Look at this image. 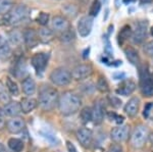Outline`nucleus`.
Masks as SVG:
<instances>
[{
  "label": "nucleus",
  "instance_id": "nucleus-18",
  "mask_svg": "<svg viewBox=\"0 0 153 152\" xmlns=\"http://www.w3.org/2000/svg\"><path fill=\"white\" fill-rule=\"evenodd\" d=\"M12 75L16 78V79H25L27 78V65L25 62V59L23 58H19L16 60L12 67Z\"/></svg>",
  "mask_w": 153,
  "mask_h": 152
},
{
  "label": "nucleus",
  "instance_id": "nucleus-43",
  "mask_svg": "<svg viewBox=\"0 0 153 152\" xmlns=\"http://www.w3.org/2000/svg\"><path fill=\"white\" fill-rule=\"evenodd\" d=\"M66 148H68V152H78V150H76V146L74 145L71 142H70V141H66Z\"/></svg>",
  "mask_w": 153,
  "mask_h": 152
},
{
  "label": "nucleus",
  "instance_id": "nucleus-6",
  "mask_svg": "<svg viewBox=\"0 0 153 152\" xmlns=\"http://www.w3.org/2000/svg\"><path fill=\"white\" fill-rule=\"evenodd\" d=\"M140 88L144 96H153V80L147 68H143L140 72Z\"/></svg>",
  "mask_w": 153,
  "mask_h": 152
},
{
  "label": "nucleus",
  "instance_id": "nucleus-7",
  "mask_svg": "<svg viewBox=\"0 0 153 152\" xmlns=\"http://www.w3.org/2000/svg\"><path fill=\"white\" fill-rule=\"evenodd\" d=\"M48 60H49V55L47 53H36L35 55L32 57L31 59V63L33 65V67L35 68L36 73L38 75H40L45 70L46 67L48 65Z\"/></svg>",
  "mask_w": 153,
  "mask_h": 152
},
{
  "label": "nucleus",
  "instance_id": "nucleus-38",
  "mask_svg": "<svg viewBox=\"0 0 153 152\" xmlns=\"http://www.w3.org/2000/svg\"><path fill=\"white\" fill-rule=\"evenodd\" d=\"M36 22L39 24H41L42 27H45L46 24L49 23V13L47 12H40L38 14V16L36 18Z\"/></svg>",
  "mask_w": 153,
  "mask_h": 152
},
{
  "label": "nucleus",
  "instance_id": "nucleus-15",
  "mask_svg": "<svg viewBox=\"0 0 153 152\" xmlns=\"http://www.w3.org/2000/svg\"><path fill=\"white\" fill-rule=\"evenodd\" d=\"M76 139L80 142V144L85 148H89L93 141V134L92 131L87 128H81L76 131Z\"/></svg>",
  "mask_w": 153,
  "mask_h": 152
},
{
  "label": "nucleus",
  "instance_id": "nucleus-28",
  "mask_svg": "<svg viewBox=\"0 0 153 152\" xmlns=\"http://www.w3.org/2000/svg\"><path fill=\"white\" fill-rule=\"evenodd\" d=\"M8 147L14 152H22L24 149V142L21 139L11 138L8 140Z\"/></svg>",
  "mask_w": 153,
  "mask_h": 152
},
{
  "label": "nucleus",
  "instance_id": "nucleus-26",
  "mask_svg": "<svg viewBox=\"0 0 153 152\" xmlns=\"http://www.w3.org/2000/svg\"><path fill=\"white\" fill-rule=\"evenodd\" d=\"M38 35H39V38H40V41L47 43V42H50L53 39V31L48 28L43 27V28L39 29Z\"/></svg>",
  "mask_w": 153,
  "mask_h": 152
},
{
  "label": "nucleus",
  "instance_id": "nucleus-9",
  "mask_svg": "<svg viewBox=\"0 0 153 152\" xmlns=\"http://www.w3.org/2000/svg\"><path fill=\"white\" fill-rule=\"evenodd\" d=\"M147 28H148V23L146 21L138 22L136 24L135 31L132 35L133 42L135 44H141L147 37V31H148Z\"/></svg>",
  "mask_w": 153,
  "mask_h": 152
},
{
  "label": "nucleus",
  "instance_id": "nucleus-8",
  "mask_svg": "<svg viewBox=\"0 0 153 152\" xmlns=\"http://www.w3.org/2000/svg\"><path fill=\"white\" fill-rule=\"evenodd\" d=\"M93 73V68L90 65H79L73 68L71 70V77L76 81H83L90 77Z\"/></svg>",
  "mask_w": 153,
  "mask_h": 152
},
{
  "label": "nucleus",
  "instance_id": "nucleus-36",
  "mask_svg": "<svg viewBox=\"0 0 153 152\" xmlns=\"http://www.w3.org/2000/svg\"><path fill=\"white\" fill-rule=\"evenodd\" d=\"M143 116L146 119L153 121V102H149L145 105L144 110H143Z\"/></svg>",
  "mask_w": 153,
  "mask_h": 152
},
{
  "label": "nucleus",
  "instance_id": "nucleus-22",
  "mask_svg": "<svg viewBox=\"0 0 153 152\" xmlns=\"http://www.w3.org/2000/svg\"><path fill=\"white\" fill-rule=\"evenodd\" d=\"M22 90L26 95L32 96L36 92V83L32 77H27L22 81Z\"/></svg>",
  "mask_w": 153,
  "mask_h": 152
},
{
  "label": "nucleus",
  "instance_id": "nucleus-31",
  "mask_svg": "<svg viewBox=\"0 0 153 152\" xmlns=\"http://www.w3.org/2000/svg\"><path fill=\"white\" fill-rule=\"evenodd\" d=\"M80 119L83 124H88L92 121V108L91 107H84L80 112Z\"/></svg>",
  "mask_w": 153,
  "mask_h": 152
},
{
  "label": "nucleus",
  "instance_id": "nucleus-12",
  "mask_svg": "<svg viewBox=\"0 0 153 152\" xmlns=\"http://www.w3.org/2000/svg\"><path fill=\"white\" fill-rule=\"evenodd\" d=\"M6 128L10 134H19L26 128V122H25L23 117L21 116L11 117L6 122Z\"/></svg>",
  "mask_w": 153,
  "mask_h": 152
},
{
  "label": "nucleus",
  "instance_id": "nucleus-39",
  "mask_svg": "<svg viewBox=\"0 0 153 152\" xmlns=\"http://www.w3.org/2000/svg\"><path fill=\"white\" fill-rule=\"evenodd\" d=\"M106 116H107V117L110 119V121H113L118 125L123 124V122H124V117H123L122 116H118V114H117L115 112L108 111L107 113H106Z\"/></svg>",
  "mask_w": 153,
  "mask_h": 152
},
{
  "label": "nucleus",
  "instance_id": "nucleus-29",
  "mask_svg": "<svg viewBox=\"0 0 153 152\" xmlns=\"http://www.w3.org/2000/svg\"><path fill=\"white\" fill-rule=\"evenodd\" d=\"M11 56V48L8 43L2 42L0 43V59L6 60Z\"/></svg>",
  "mask_w": 153,
  "mask_h": 152
},
{
  "label": "nucleus",
  "instance_id": "nucleus-5",
  "mask_svg": "<svg viewBox=\"0 0 153 152\" xmlns=\"http://www.w3.org/2000/svg\"><path fill=\"white\" fill-rule=\"evenodd\" d=\"M148 137H149L148 128L146 126L140 125V126L136 127L133 131L132 136H131V144L134 148H142L146 143Z\"/></svg>",
  "mask_w": 153,
  "mask_h": 152
},
{
  "label": "nucleus",
  "instance_id": "nucleus-33",
  "mask_svg": "<svg viewBox=\"0 0 153 152\" xmlns=\"http://www.w3.org/2000/svg\"><path fill=\"white\" fill-rule=\"evenodd\" d=\"M76 36H75V33H74L73 29H68V31L63 32L61 33L60 35V41L63 43H71L75 40Z\"/></svg>",
  "mask_w": 153,
  "mask_h": 152
},
{
  "label": "nucleus",
  "instance_id": "nucleus-11",
  "mask_svg": "<svg viewBox=\"0 0 153 152\" xmlns=\"http://www.w3.org/2000/svg\"><path fill=\"white\" fill-rule=\"evenodd\" d=\"M24 34V43L29 49L35 48L40 42L38 32L34 29H27L23 32Z\"/></svg>",
  "mask_w": 153,
  "mask_h": 152
},
{
  "label": "nucleus",
  "instance_id": "nucleus-49",
  "mask_svg": "<svg viewBox=\"0 0 153 152\" xmlns=\"http://www.w3.org/2000/svg\"><path fill=\"white\" fill-rule=\"evenodd\" d=\"M150 33H151V35L153 36V27H152L151 29H150Z\"/></svg>",
  "mask_w": 153,
  "mask_h": 152
},
{
  "label": "nucleus",
  "instance_id": "nucleus-25",
  "mask_svg": "<svg viewBox=\"0 0 153 152\" xmlns=\"http://www.w3.org/2000/svg\"><path fill=\"white\" fill-rule=\"evenodd\" d=\"M9 41L13 45H21L24 41V34L19 30H12L8 33Z\"/></svg>",
  "mask_w": 153,
  "mask_h": 152
},
{
  "label": "nucleus",
  "instance_id": "nucleus-19",
  "mask_svg": "<svg viewBox=\"0 0 153 152\" xmlns=\"http://www.w3.org/2000/svg\"><path fill=\"white\" fill-rule=\"evenodd\" d=\"M136 87H137V85H136L134 81L126 80L120 84L118 88L117 89V93L120 95H123V96H128V95H131L135 91Z\"/></svg>",
  "mask_w": 153,
  "mask_h": 152
},
{
  "label": "nucleus",
  "instance_id": "nucleus-17",
  "mask_svg": "<svg viewBox=\"0 0 153 152\" xmlns=\"http://www.w3.org/2000/svg\"><path fill=\"white\" fill-rule=\"evenodd\" d=\"M3 112L5 113L6 116L9 117H16L19 116L21 114L22 111V106H21V102L18 101H10L8 103L4 104L3 106Z\"/></svg>",
  "mask_w": 153,
  "mask_h": 152
},
{
  "label": "nucleus",
  "instance_id": "nucleus-23",
  "mask_svg": "<svg viewBox=\"0 0 153 152\" xmlns=\"http://www.w3.org/2000/svg\"><path fill=\"white\" fill-rule=\"evenodd\" d=\"M125 54L127 56L128 60L130 61L132 65H138L140 63V56L138 54L137 50L133 47H127L125 49Z\"/></svg>",
  "mask_w": 153,
  "mask_h": 152
},
{
  "label": "nucleus",
  "instance_id": "nucleus-14",
  "mask_svg": "<svg viewBox=\"0 0 153 152\" xmlns=\"http://www.w3.org/2000/svg\"><path fill=\"white\" fill-rule=\"evenodd\" d=\"M51 28H52V31L58 32V33L61 34L63 32L68 31V29H71V24L65 16H55L51 21Z\"/></svg>",
  "mask_w": 153,
  "mask_h": 152
},
{
  "label": "nucleus",
  "instance_id": "nucleus-10",
  "mask_svg": "<svg viewBox=\"0 0 153 152\" xmlns=\"http://www.w3.org/2000/svg\"><path fill=\"white\" fill-rule=\"evenodd\" d=\"M130 134V128L127 125H123V126H118L117 128H113L110 132V138L115 143H120V142L126 141L129 137Z\"/></svg>",
  "mask_w": 153,
  "mask_h": 152
},
{
  "label": "nucleus",
  "instance_id": "nucleus-24",
  "mask_svg": "<svg viewBox=\"0 0 153 152\" xmlns=\"http://www.w3.org/2000/svg\"><path fill=\"white\" fill-rule=\"evenodd\" d=\"M62 12L65 13V18H76L79 13V7L76 5V4H73V3H65L62 5Z\"/></svg>",
  "mask_w": 153,
  "mask_h": 152
},
{
  "label": "nucleus",
  "instance_id": "nucleus-2",
  "mask_svg": "<svg viewBox=\"0 0 153 152\" xmlns=\"http://www.w3.org/2000/svg\"><path fill=\"white\" fill-rule=\"evenodd\" d=\"M31 16V9L25 4H19L13 6L8 13L3 16L1 22L4 26H14L28 21Z\"/></svg>",
  "mask_w": 153,
  "mask_h": 152
},
{
  "label": "nucleus",
  "instance_id": "nucleus-35",
  "mask_svg": "<svg viewBox=\"0 0 153 152\" xmlns=\"http://www.w3.org/2000/svg\"><path fill=\"white\" fill-rule=\"evenodd\" d=\"M100 9H101V2L99 0H93L92 4H91V6H90V9H89V14H90V16H92V18L97 16Z\"/></svg>",
  "mask_w": 153,
  "mask_h": 152
},
{
  "label": "nucleus",
  "instance_id": "nucleus-34",
  "mask_svg": "<svg viewBox=\"0 0 153 152\" xmlns=\"http://www.w3.org/2000/svg\"><path fill=\"white\" fill-rule=\"evenodd\" d=\"M10 93L8 92L6 86H3L2 84H0V101L3 102L4 104L10 102Z\"/></svg>",
  "mask_w": 153,
  "mask_h": 152
},
{
  "label": "nucleus",
  "instance_id": "nucleus-32",
  "mask_svg": "<svg viewBox=\"0 0 153 152\" xmlns=\"http://www.w3.org/2000/svg\"><path fill=\"white\" fill-rule=\"evenodd\" d=\"M13 7L12 0H0V16H5Z\"/></svg>",
  "mask_w": 153,
  "mask_h": 152
},
{
  "label": "nucleus",
  "instance_id": "nucleus-40",
  "mask_svg": "<svg viewBox=\"0 0 153 152\" xmlns=\"http://www.w3.org/2000/svg\"><path fill=\"white\" fill-rule=\"evenodd\" d=\"M108 100H109V103L111 104L113 107H115V108H118V107L122 105V100L118 99V98L115 96H109L108 97Z\"/></svg>",
  "mask_w": 153,
  "mask_h": 152
},
{
  "label": "nucleus",
  "instance_id": "nucleus-13",
  "mask_svg": "<svg viewBox=\"0 0 153 152\" xmlns=\"http://www.w3.org/2000/svg\"><path fill=\"white\" fill-rule=\"evenodd\" d=\"M93 27V19L90 16H85L80 19L78 23V32L81 37H87L90 35Z\"/></svg>",
  "mask_w": 153,
  "mask_h": 152
},
{
  "label": "nucleus",
  "instance_id": "nucleus-45",
  "mask_svg": "<svg viewBox=\"0 0 153 152\" xmlns=\"http://www.w3.org/2000/svg\"><path fill=\"white\" fill-rule=\"evenodd\" d=\"M149 140H150V143H151V145L153 146V133L149 135Z\"/></svg>",
  "mask_w": 153,
  "mask_h": 152
},
{
  "label": "nucleus",
  "instance_id": "nucleus-16",
  "mask_svg": "<svg viewBox=\"0 0 153 152\" xmlns=\"http://www.w3.org/2000/svg\"><path fill=\"white\" fill-rule=\"evenodd\" d=\"M104 104L102 100L95 101L94 106L92 108V121L95 125H100L104 119Z\"/></svg>",
  "mask_w": 153,
  "mask_h": 152
},
{
  "label": "nucleus",
  "instance_id": "nucleus-30",
  "mask_svg": "<svg viewBox=\"0 0 153 152\" xmlns=\"http://www.w3.org/2000/svg\"><path fill=\"white\" fill-rule=\"evenodd\" d=\"M132 35H133V32H132V29H131L130 26L123 27V29L120 30V34H118V43L123 44L126 40H128V39H129Z\"/></svg>",
  "mask_w": 153,
  "mask_h": 152
},
{
  "label": "nucleus",
  "instance_id": "nucleus-42",
  "mask_svg": "<svg viewBox=\"0 0 153 152\" xmlns=\"http://www.w3.org/2000/svg\"><path fill=\"white\" fill-rule=\"evenodd\" d=\"M5 113L3 112V109L0 108V130L4 129L6 126V119H5Z\"/></svg>",
  "mask_w": 153,
  "mask_h": 152
},
{
  "label": "nucleus",
  "instance_id": "nucleus-46",
  "mask_svg": "<svg viewBox=\"0 0 153 152\" xmlns=\"http://www.w3.org/2000/svg\"><path fill=\"white\" fill-rule=\"evenodd\" d=\"M153 0H140V2L141 3H150V2H152Z\"/></svg>",
  "mask_w": 153,
  "mask_h": 152
},
{
  "label": "nucleus",
  "instance_id": "nucleus-1",
  "mask_svg": "<svg viewBox=\"0 0 153 152\" xmlns=\"http://www.w3.org/2000/svg\"><path fill=\"white\" fill-rule=\"evenodd\" d=\"M58 109L60 113L65 116H71L76 113L82 106V100L76 93L68 91L59 96L58 99Z\"/></svg>",
  "mask_w": 153,
  "mask_h": 152
},
{
  "label": "nucleus",
  "instance_id": "nucleus-21",
  "mask_svg": "<svg viewBox=\"0 0 153 152\" xmlns=\"http://www.w3.org/2000/svg\"><path fill=\"white\" fill-rule=\"evenodd\" d=\"M38 104H39L38 100L35 99V98H32V97L23 98L21 101L22 111L24 113H30V112H32L35 108H37Z\"/></svg>",
  "mask_w": 153,
  "mask_h": 152
},
{
  "label": "nucleus",
  "instance_id": "nucleus-47",
  "mask_svg": "<svg viewBox=\"0 0 153 152\" xmlns=\"http://www.w3.org/2000/svg\"><path fill=\"white\" fill-rule=\"evenodd\" d=\"M134 1L135 0H124V3L127 4V3H131V2H134Z\"/></svg>",
  "mask_w": 153,
  "mask_h": 152
},
{
  "label": "nucleus",
  "instance_id": "nucleus-41",
  "mask_svg": "<svg viewBox=\"0 0 153 152\" xmlns=\"http://www.w3.org/2000/svg\"><path fill=\"white\" fill-rule=\"evenodd\" d=\"M107 152H123V147L118 143L111 144V145L108 147Z\"/></svg>",
  "mask_w": 153,
  "mask_h": 152
},
{
  "label": "nucleus",
  "instance_id": "nucleus-4",
  "mask_svg": "<svg viewBox=\"0 0 153 152\" xmlns=\"http://www.w3.org/2000/svg\"><path fill=\"white\" fill-rule=\"evenodd\" d=\"M49 79L52 82V84L55 86L65 87V86H68L71 82L73 77H71V73H70V70L63 67H58L51 72Z\"/></svg>",
  "mask_w": 153,
  "mask_h": 152
},
{
  "label": "nucleus",
  "instance_id": "nucleus-3",
  "mask_svg": "<svg viewBox=\"0 0 153 152\" xmlns=\"http://www.w3.org/2000/svg\"><path fill=\"white\" fill-rule=\"evenodd\" d=\"M58 91L51 86H43L40 89L38 103L44 111H50L58 104Z\"/></svg>",
  "mask_w": 153,
  "mask_h": 152
},
{
  "label": "nucleus",
  "instance_id": "nucleus-27",
  "mask_svg": "<svg viewBox=\"0 0 153 152\" xmlns=\"http://www.w3.org/2000/svg\"><path fill=\"white\" fill-rule=\"evenodd\" d=\"M5 86H6L7 90H8V92L10 93L11 95H14V96H19V86H18V84H16V81L12 80L10 77H6Z\"/></svg>",
  "mask_w": 153,
  "mask_h": 152
},
{
  "label": "nucleus",
  "instance_id": "nucleus-37",
  "mask_svg": "<svg viewBox=\"0 0 153 152\" xmlns=\"http://www.w3.org/2000/svg\"><path fill=\"white\" fill-rule=\"evenodd\" d=\"M96 86H97V89L102 93H105L109 90V86H108L107 81H106L105 78H103V77H100L99 79H98L97 85Z\"/></svg>",
  "mask_w": 153,
  "mask_h": 152
},
{
  "label": "nucleus",
  "instance_id": "nucleus-44",
  "mask_svg": "<svg viewBox=\"0 0 153 152\" xmlns=\"http://www.w3.org/2000/svg\"><path fill=\"white\" fill-rule=\"evenodd\" d=\"M0 152H6L5 147H4L3 144H1V143H0Z\"/></svg>",
  "mask_w": 153,
  "mask_h": 152
},
{
  "label": "nucleus",
  "instance_id": "nucleus-48",
  "mask_svg": "<svg viewBox=\"0 0 153 152\" xmlns=\"http://www.w3.org/2000/svg\"><path fill=\"white\" fill-rule=\"evenodd\" d=\"M149 45L151 46V48L153 49V41H151V42H149Z\"/></svg>",
  "mask_w": 153,
  "mask_h": 152
},
{
  "label": "nucleus",
  "instance_id": "nucleus-20",
  "mask_svg": "<svg viewBox=\"0 0 153 152\" xmlns=\"http://www.w3.org/2000/svg\"><path fill=\"white\" fill-rule=\"evenodd\" d=\"M140 107V99L138 97L131 98L127 104L125 105V112L130 117H134L137 116Z\"/></svg>",
  "mask_w": 153,
  "mask_h": 152
}]
</instances>
